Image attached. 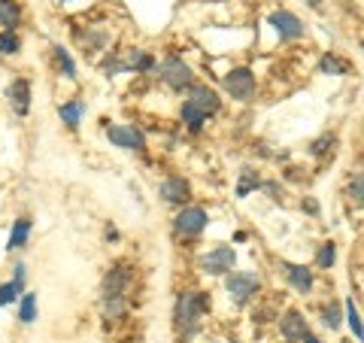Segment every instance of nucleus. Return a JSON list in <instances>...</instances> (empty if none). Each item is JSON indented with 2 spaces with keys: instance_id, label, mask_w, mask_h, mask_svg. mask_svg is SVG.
Masks as SVG:
<instances>
[{
  "instance_id": "nucleus-1",
  "label": "nucleus",
  "mask_w": 364,
  "mask_h": 343,
  "mask_svg": "<svg viewBox=\"0 0 364 343\" xmlns=\"http://www.w3.org/2000/svg\"><path fill=\"white\" fill-rule=\"evenodd\" d=\"M210 310V298L203 292H179L176 298V328L182 331V337H191L198 331L200 316Z\"/></svg>"
},
{
  "instance_id": "nucleus-2",
  "label": "nucleus",
  "mask_w": 364,
  "mask_h": 343,
  "mask_svg": "<svg viewBox=\"0 0 364 343\" xmlns=\"http://www.w3.org/2000/svg\"><path fill=\"white\" fill-rule=\"evenodd\" d=\"M258 273H249V270H240V273H228V280H225V289L228 295H231V301L234 304H246V301H252L255 295H258Z\"/></svg>"
},
{
  "instance_id": "nucleus-3",
  "label": "nucleus",
  "mask_w": 364,
  "mask_h": 343,
  "mask_svg": "<svg viewBox=\"0 0 364 343\" xmlns=\"http://www.w3.org/2000/svg\"><path fill=\"white\" fill-rule=\"evenodd\" d=\"M128 283H131V265L116 261V265L107 270V277H104V301L124 298V292H128Z\"/></svg>"
},
{
  "instance_id": "nucleus-4",
  "label": "nucleus",
  "mask_w": 364,
  "mask_h": 343,
  "mask_svg": "<svg viewBox=\"0 0 364 343\" xmlns=\"http://www.w3.org/2000/svg\"><path fill=\"white\" fill-rule=\"evenodd\" d=\"M222 83H225V91L234 100H249L255 95V76H252V70H246V67H237V70H231L222 79Z\"/></svg>"
},
{
  "instance_id": "nucleus-5",
  "label": "nucleus",
  "mask_w": 364,
  "mask_h": 343,
  "mask_svg": "<svg viewBox=\"0 0 364 343\" xmlns=\"http://www.w3.org/2000/svg\"><path fill=\"white\" fill-rule=\"evenodd\" d=\"M234 261H237V255H234L231 246H215L200 258V268L207 273H213V277H228L234 268Z\"/></svg>"
},
{
  "instance_id": "nucleus-6",
  "label": "nucleus",
  "mask_w": 364,
  "mask_h": 343,
  "mask_svg": "<svg viewBox=\"0 0 364 343\" xmlns=\"http://www.w3.org/2000/svg\"><path fill=\"white\" fill-rule=\"evenodd\" d=\"M161 79L170 85V88H191L195 85V73H191V67L182 61V58H167L161 64Z\"/></svg>"
},
{
  "instance_id": "nucleus-7",
  "label": "nucleus",
  "mask_w": 364,
  "mask_h": 343,
  "mask_svg": "<svg viewBox=\"0 0 364 343\" xmlns=\"http://www.w3.org/2000/svg\"><path fill=\"white\" fill-rule=\"evenodd\" d=\"M207 222H210L207 210L186 207V210H179V216L173 219V228H176V234H182V237H195V234H200L203 228H207Z\"/></svg>"
},
{
  "instance_id": "nucleus-8",
  "label": "nucleus",
  "mask_w": 364,
  "mask_h": 343,
  "mask_svg": "<svg viewBox=\"0 0 364 343\" xmlns=\"http://www.w3.org/2000/svg\"><path fill=\"white\" fill-rule=\"evenodd\" d=\"M107 137L122 149H134V152H143L146 149V137L140 128H134V125H109L107 128Z\"/></svg>"
},
{
  "instance_id": "nucleus-9",
  "label": "nucleus",
  "mask_w": 364,
  "mask_h": 343,
  "mask_svg": "<svg viewBox=\"0 0 364 343\" xmlns=\"http://www.w3.org/2000/svg\"><path fill=\"white\" fill-rule=\"evenodd\" d=\"M279 334L286 343H301L306 334H310V328H306V319L298 310H289L279 319Z\"/></svg>"
},
{
  "instance_id": "nucleus-10",
  "label": "nucleus",
  "mask_w": 364,
  "mask_h": 343,
  "mask_svg": "<svg viewBox=\"0 0 364 343\" xmlns=\"http://www.w3.org/2000/svg\"><path fill=\"white\" fill-rule=\"evenodd\" d=\"M270 25L277 28L279 40H298V37H304V25H301V19L294 16V13H286V9L273 13V16H270Z\"/></svg>"
},
{
  "instance_id": "nucleus-11",
  "label": "nucleus",
  "mask_w": 364,
  "mask_h": 343,
  "mask_svg": "<svg viewBox=\"0 0 364 343\" xmlns=\"http://www.w3.org/2000/svg\"><path fill=\"white\" fill-rule=\"evenodd\" d=\"M188 104H191V107H198L203 116H213V112L222 107V100H219V95H215L213 88H207V85H191V91H188Z\"/></svg>"
},
{
  "instance_id": "nucleus-12",
  "label": "nucleus",
  "mask_w": 364,
  "mask_h": 343,
  "mask_svg": "<svg viewBox=\"0 0 364 343\" xmlns=\"http://www.w3.org/2000/svg\"><path fill=\"white\" fill-rule=\"evenodd\" d=\"M161 198L167 201V204H188V198H191V186L182 176H170V179H164L161 182Z\"/></svg>"
},
{
  "instance_id": "nucleus-13",
  "label": "nucleus",
  "mask_w": 364,
  "mask_h": 343,
  "mask_svg": "<svg viewBox=\"0 0 364 343\" xmlns=\"http://www.w3.org/2000/svg\"><path fill=\"white\" fill-rule=\"evenodd\" d=\"M282 273L291 283V289H298L301 295H306L313 289V270H306L304 265H291V261H282Z\"/></svg>"
},
{
  "instance_id": "nucleus-14",
  "label": "nucleus",
  "mask_w": 364,
  "mask_h": 343,
  "mask_svg": "<svg viewBox=\"0 0 364 343\" xmlns=\"http://www.w3.org/2000/svg\"><path fill=\"white\" fill-rule=\"evenodd\" d=\"M6 97H9V104L16 107L18 116H25L28 107H31V85H28V79H16V83L6 88Z\"/></svg>"
},
{
  "instance_id": "nucleus-15",
  "label": "nucleus",
  "mask_w": 364,
  "mask_h": 343,
  "mask_svg": "<svg viewBox=\"0 0 364 343\" xmlns=\"http://www.w3.org/2000/svg\"><path fill=\"white\" fill-rule=\"evenodd\" d=\"M0 25L6 31H16L21 25V6L16 0H0Z\"/></svg>"
},
{
  "instance_id": "nucleus-16",
  "label": "nucleus",
  "mask_w": 364,
  "mask_h": 343,
  "mask_svg": "<svg viewBox=\"0 0 364 343\" xmlns=\"http://www.w3.org/2000/svg\"><path fill=\"white\" fill-rule=\"evenodd\" d=\"M28 234H31V219H25V216H21V219L13 225V231H9V253L25 246V243H28Z\"/></svg>"
},
{
  "instance_id": "nucleus-17",
  "label": "nucleus",
  "mask_w": 364,
  "mask_h": 343,
  "mask_svg": "<svg viewBox=\"0 0 364 343\" xmlns=\"http://www.w3.org/2000/svg\"><path fill=\"white\" fill-rule=\"evenodd\" d=\"M182 122H186L191 131H200V128H203V122H207V116H203L198 107H191L188 100H186V104H182Z\"/></svg>"
},
{
  "instance_id": "nucleus-18",
  "label": "nucleus",
  "mask_w": 364,
  "mask_h": 343,
  "mask_svg": "<svg viewBox=\"0 0 364 343\" xmlns=\"http://www.w3.org/2000/svg\"><path fill=\"white\" fill-rule=\"evenodd\" d=\"M18 319L25 325H31L33 319H37V295L28 292V295H21V310H18Z\"/></svg>"
},
{
  "instance_id": "nucleus-19",
  "label": "nucleus",
  "mask_w": 364,
  "mask_h": 343,
  "mask_svg": "<svg viewBox=\"0 0 364 343\" xmlns=\"http://www.w3.org/2000/svg\"><path fill=\"white\" fill-rule=\"evenodd\" d=\"M21 283H25V280H13V283H4V285H0V307H6V304L18 301Z\"/></svg>"
},
{
  "instance_id": "nucleus-20",
  "label": "nucleus",
  "mask_w": 364,
  "mask_h": 343,
  "mask_svg": "<svg viewBox=\"0 0 364 343\" xmlns=\"http://www.w3.org/2000/svg\"><path fill=\"white\" fill-rule=\"evenodd\" d=\"M58 112H61V119L70 125V128H76L79 119H82V104H79V100H70V104H64Z\"/></svg>"
},
{
  "instance_id": "nucleus-21",
  "label": "nucleus",
  "mask_w": 364,
  "mask_h": 343,
  "mask_svg": "<svg viewBox=\"0 0 364 343\" xmlns=\"http://www.w3.org/2000/svg\"><path fill=\"white\" fill-rule=\"evenodd\" d=\"M346 319H349V328H352V334H355V340H361L364 337V331H361V319H358V307H355V301H346Z\"/></svg>"
},
{
  "instance_id": "nucleus-22",
  "label": "nucleus",
  "mask_w": 364,
  "mask_h": 343,
  "mask_svg": "<svg viewBox=\"0 0 364 343\" xmlns=\"http://www.w3.org/2000/svg\"><path fill=\"white\" fill-rule=\"evenodd\" d=\"M18 37H16V31H4L0 33V55H16L18 52Z\"/></svg>"
},
{
  "instance_id": "nucleus-23",
  "label": "nucleus",
  "mask_w": 364,
  "mask_h": 343,
  "mask_svg": "<svg viewBox=\"0 0 364 343\" xmlns=\"http://www.w3.org/2000/svg\"><path fill=\"white\" fill-rule=\"evenodd\" d=\"M252 189H258V176L252 174V170H243L240 174V186H237V194H240V198H246L249 191Z\"/></svg>"
},
{
  "instance_id": "nucleus-24",
  "label": "nucleus",
  "mask_w": 364,
  "mask_h": 343,
  "mask_svg": "<svg viewBox=\"0 0 364 343\" xmlns=\"http://www.w3.org/2000/svg\"><path fill=\"white\" fill-rule=\"evenodd\" d=\"M331 146H334V137H318V140L310 146V155L325 158V155H331Z\"/></svg>"
},
{
  "instance_id": "nucleus-25",
  "label": "nucleus",
  "mask_w": 364,
  "mask_h": 343,
  "mask_svg": "<svg viewBox=\"0 0 364 343\" xmlns=\"http://www.w3.org/2000/svg\"><path fill=\"white\" fill-rule=\"evenodd\" d=\"M334 258H337V249H334V243H325L322 249H318L316 265H318V268H331V265H334Z\"/></svg>"
},
{
  "instance_id": "nucleus-26",
  "label": "nucleus",
  "mask_w": 364,
  "mask_h": 343,
  "mask_svg": "<svg viewBox=\"0 0 364 343\" xmlns=\"http://www.w3.org/2000/svg\"><path fill=\"white\" fill-rule=\"evenodd\" d=\"M55 61H58L61 67H64V73L67 76H76V64H73V58H70V55H67V49H61V46H58V49H55Z\"/></svg>"
},
{
  "instance_id": "nucleus-27",
  "label": "nucleus",
  "mask_w": 364,
  "mask_h": 343,
  "mask_svg": "<svg viewBox=\"0 0 364 343\" xmlns=\"http://www.w3.org/2000/svg\"><path fill=\"white\" fill-rule=\"evenodd\" d=\"M322 70L325 73H346V64L337 61L334 55H325V58H322Z\"/></svg>"
},
{
  "instance_id": "nucleus-28",
  "label": "nucleus",
  "mask_w": 364,
  "mask_h": 343,
  "mask_svg": "<svg viewBox=\"0 0 364 343\" xmlns=\"http://www.w3.org/2000/svg\"><path fill=\"white\" fill-rule=\"evenodd\" d=\"M322 322H325L328 328H331V331H334V328H340V310H337L334 304H331V307H328V310L322 313Z\"/></svg>"
},
{
  "instance_id": "nucleus-29",
  "label": "nucleus",
  "mask_w": 364,
  "mask_h": 343,
  "mask_svg": "<svg viewBox=\"0 0 364 343\" xmlns=\"http://www.w3.org/2000/svg\"><path fill=\"white\" fill-rule=\"evenodd\" d=\"M349 198L361 204V174H355V179H352V186H349Z\"/></svg>"
},
{
  "instance_id": "nucleus-30",
  "label": "nucleus",
  "mask_w": 364,
  "mask_h": 343,
  "mask_svg": "<svg viewBox=\"0 0 364 343\" xmlns=\"http://www.w3.org/2000/svg\"><path fill=\"white\" fill-rule=\"evenodd\" d=\"M304 207H306V210H310V213H318V204H316V201H306V204H304Z\"/></svg>"
},
{
  "instance_id": "nucleus-31",
  "label": "nucleus",
  "mask_w": 364,
  "mask_h": 343,
  "mask_svg": "<svg viewBox=\"0 0 364 343\" xmlns=\"http://www.w3.org/2000/svg\"><path fill=\"white\" fill-rule=\"evenodd\" d=\"M301 343H322V340H318V337H313V334H306Z\"/></svg>"
}]
</instances>
